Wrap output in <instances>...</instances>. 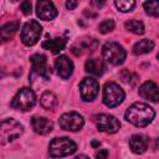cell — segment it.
Returning <instances> with one entry per match:
<instances>
[{
	"mask_svg": "<svg viewBox=\"0 0 159 159\" xmlns=\"http://www.w3.org/2000/svg\"><path fill=\"white\" fill-rule=\"evenodd\" d=\"M124 117L135 127H147L154 119L155 112L149 104L135 102L125 111Z\"/></svg>",
	"mask_w": 159,
	"mask_h": 159,
	"instance_id": "obj_1",
	"label": "cell"
},
{
	"mask_svg": "<svg viewBox=\"0 0 159 159\" xmlns=\"http://www.w3.org/2000/svg\"><path fill=\"white\" fill-rule=\"evenodd\" d=\"M77 150V145L67 137H57L50 142L48 153L52 158H62L73 154Z\"/></svg>",
	"mask_w": 159,
	"mask_h": 159,
	"instance_id": "obj_2",
	"label": "cell"
},
{
	"mask_svg": "<svg viewBox=\"0 0 159 159\" xmlns=\"http://www.w3.org/2000/svg\"><path fill=\"white\" fill-rule=\"evenodd\" d=\"M24 133V127L14 118H6L0 123V142L6 144L17 139Z\"/></svg>",
	"mask_w": 159,
	"mask_h": 159,
	"instance_id": "obj_3",
	"label": "cell"
},
{
	"mask_svg": "<svg viewBox=\"0 0 159 159\" xmlns=\"http://www.w3.org/2000/svg\"><path fill=\"white\" fill-rule=\"evenodd\" d=\"M36 103V96L35 92L31 88L24 87L21 89L17 91V93L14 96V98L11 99L10 106L14 109H19V111H30Z\"/></svg>",
	"mask_w": 159,
	"mask_h": 159,
	"instance_id": "obj_4",
	"label": "cell"
},
{
	"mask_svg": "<svg viewBox=\"0 0 159 159\" xmlns=\"http://www.w3.org/2000/svg\"><path fill=\"white\" fill-rule=\"evenodd\" d=\"M102 55H103L106 61H108L109 63H112L114 66H118V65L124 62L127 52H125V50L123 48L122 45H119L118 42L111 41V42H106L103 45Z\"/></svg>",
	"mask_w": 159,
	"mask_h": 159,
	"instance_id": "obj_5",
	"label": "cell"
},
{
	"mask_svg": "<svg viewBox=\"0 0 159 159\" xmlns=\"http://www.w3.org/2000/svg\"><path fill=\"white\" fill-rule=\"evenodd\" d=\"M124 97H125L124 91L116 82H107L104 84V87H103V103L107 107L113 108V107L119 106L123 102Z\"/></svg>",
	"mask_w": 159,
	"mask_h": 159,
	"instance_id": "obj_6",
	"label": "cell"
},
{
	"mask_svg": "<svg viewBox=\"0 0 159 159\" xmlns=\"http://www.w3.org/2000/svg\"><path fill=\"white\" fill-rule=\"evenodd\" d=\"M41 32L42 26L40 25V22L36 20H30L25 22L21 29V41L26 46H34L39 41Z\"/></svg>",
	"mask_w": 159,
	"mask_h": 159,
	"instance_id": "obj_7",
	"label": "cell"
},
{
	"mask_svg": "<svg viewBox=\"0 0 159 159\" xmlns=\"http://www.w3.org/2000/svg\"><path fill=\"white\" fill-rule=\"evenodd\" d=\"M93 119H94V123H96L98 130L108 133V134L117 133L119 130V128H120L119 120L112 114H107V113L96 114L93 117Z\"/></svg>",
	"mask_w": 159,
	"mask_h": 159,
	"instance_id": "obj_8",
	"label": "cell"
},
{
	"mask_svg": "<svg viewBox=\"0 0 159 159\" xmlns=\"http://www.w3.org/2000/svg\"><path fill=\"white\" fill-rule=\"evenodd\" d=\"M58 124L62 129L65 130H70V132H77L80 130L83 124H84V119L83 117L77 113V112H67L63 113L60 119H58Z\"/></svg>",
	"mask_w": 159,
	"mask_h": 159,
	"instance_id": "obj_9",
	"label": "cell"
},
{
	"mask_svg": "<svg viewBox=\"0 0 159 159\" xmlns=\"http://www.w3.org/2000/svg\"><path fill=\"white\" fill-rule=\"evenodd\" d=\"M31 63H32V75L48 81L51 77V68L47 65V58L43 55L40 53H35L30 57Z\"/></svg>",
	"mask_w": 159,
	"mask_h": 159,
	"instance_id": "obj_10",
	"label": "cell"
},
{
	"mask_svg": "<svg viewBox=\"0 0 159 159\" xmlns=\"http://www.w3.org/2000/svg\"><path fill=\"white\" fill-rule=\"evenodd\" d=\"M80 92L83 101L92 102L99 92V83L91 77H86L80 83Z\"/></svg>",
	"mask_w": 159,
	"mask_h": 159,
	"instance_id": "obj_11",
	"label": "cell"
},
{
	"mask_svg": "<svg viewBox=\"0 0 159 159\" xmlns=\"http://www.w3.org/2000/svg\"><path fill=\"white\" fill-rule=\"evenodd\" d=\"M57 9L52 1H37L36 2V15L45 21L53 20L57 16Z\"/></svg>",
	"mask_w": 159,
	"mask_h": 159,
	"instance_id": "obj_12",
	"label": "cell"
},
{
	"mask_svg": "<svg viewBox=\"0 0 159 159\" xmlns=\"http://www.w3.org/2000/svg\"><path fill=\"white\" fill-rule=\"evenodd\" d=\"M55 68H56L57 75L62 80H67V78L71 77V75L73 72V63H72V61L67 56L62 55V56H60V57L56 58V61H55Z\"/></svg>",
	"mask_w": 159,
	"mask_h": 159,
	"instance_id": "obj_13",
	"label": "cell"
},
{
	"mask_svg": "<svg viewBox=\"0 0 159 159\" xmlns=\"http://www.w3.org/2000/svg\"><path fill=\"white\" fill-rule=\"evenodd\" d=\"M139 96L144 99H148L150 102H158L159 99V89H158V86L152 82V81H147L144 82L140 87H139Z\"/></svg>",
	"mask_w": 159,
	"mask_h": 159,
	"instance_id": "obj_14",
	"label": "cell"
},
{
	"mask_svg": "<svg viewBox=\"0 0 159 159\" xmlns=\"http://www.w3.org/2000/svg\"><path fill=\"white\" fill-rule=\"evenodd\" d=\"M31 125H32V129L35 130V133H37L40 135H45L53 129V123L45 117H37V116L32 117Z\"/></svg>",
	"mask_w": 159,
	"mask_h": 159,
	"instance_id": "obj_15",
	"label": "cell"
},
{
	"mask_svg": "<svg viewBox=\"0 0 159 159\" xmlns=\"http://www.w3.org/2000/svg\"><path fill=\"white\" fill-rule=\"evenodd\" d=\"M148 138L142 134H134L129 139V147L133 153L135 154H143L148 149Z\"/></svg>",
	"mask_w": 159,
	"mask_h": 159,
	"instance_id": "obj_16",
	"label": "cell"
},
{
	"mask_svg": "<svg viewBox=\"0 0 159 159\" xmlns=\"http://www.w3.org/2000/svg\"><path fill=\"white\" fill-rule=\"evenodd\" d=\"M19 26H20L19 21H11L1 26L0 27V42H5L12 39L16 31L19 30Z\"/></svg>",
	"mask_w": 159,
	"mask_h": 159,
	"instance_id": "obj_17",
	"label": "cell"
},
{
	"mask_svg": "<svg viewBox=\"0 0 159 159\" xmlns=\"http://www.w3.org/2000/svg\"><path fill=\"white\" fill-rule=\"evenodd\" d=\"M86 72L93 76H102V73L104 72V63L102 60L99 58H89L87 60L86 65H84Z\"/></svg>",
	"mask_w": 159,
	"mask_h": 159,
	"instance_id": "obj_18",
	"label": "cell"
},
{
	"mask_svg": "<svg viewBox=\"0 0 159 159\" xmlns=\"http://www.w3.org/2000/svg\"><path fill=\"white\" fill-rule=\"evenodd\" d=\"M66 46V41L61 37H56L52 40H46L42 42V48L48 50L52 53H60Z\"/></svg>",
	"mask_w": 159,
	"mask_h": 159,
	"instance_id": "obj_19",
	"label": "cell"
},
{
	"mask_svg": "<svg viewBox=\"0 0 159 159\" xmlns=\"http://www.w3.org/2000/svg\"><path fill=\"white\" fill-rule=\"evenodd\" d=\"M40 103L41 106L45 108V109H53L57 104H58V99H57V96L51 92V91H46L42 93L41 98H40Z\"/></svg>",
	"mask_w": 159,
	"mask_h": 159,
	"instance_id": "obj_20",
	"label": "cell"
},
{
	"mask_svg": "<svg viewBox=\"0 0 159 159\" xmlns=\"http://www.w3.org/2000/svg\"><path fill=\"white\" fill-rule=\"evenodd\" d=\"M153 48H154V42L149 39H143L133 46V53L134 55H145V53H149Z\"/></svg>",
	"mask_w": 159,
	"mask_h": 159,
	"instance_id": "obj_21",
	"label": "cell"
},
{
	"mask_svg": "<svg viewBox=\"0 0 159 159\" xmlns=\"http://www.w3.org/2000/svg\"><path fill=\"white\" fill-rule=\"evenodd\" d=\"M124 26H125V29L128 30V31H130V32H133V34H135V35H142V34H144V25H143V22L142 21H139V20H128V21H125V24H124Z\"/></svg>",
	"mask_w": 159,
	"mask_h": 159,
	"instance_id": "obj_22",
	"label": "cell"
},
{
	"mask_svg": "<svg viewBox=\"0 0 159 159\" xmlns=\"http://www.w3.org/2000/svg\"><path fill=\"white\" fill-rule=\"evenodd\" d=\"M114 5H116V7L119 11H122V12H129V11H132L134 9L135 1L134 0H117L114 2Z\"/></svg>",
	"mask_w": 159,
	"mask_h": 159,
	"instance_id": "obj_23",
	"label": "cell"
},
{
	"mask_svg": "<svg viewBox=\"0 0 159 159\" xmlns=\"http://www.w3.org/2000/svg\"><path fill=\"white\" fill-rule=\"evenodd\" d=\"M144 10L150 16H158L159 15V2L158 1H147L144 2Z\"/></svg>",
	"mask_w": 159,
	"mask_h": 159,
	"instance_id": "obj_24",
	"label": "cell"
},
{
	"mask_svg": "<svg viewBox=\"0 0 159 159\" xmlns=\"http://www.w3.org/2000/svg\"><path fill=\"white\" fill-rule=\"evenodd\" d=\"M114 21L112 20V19H107V20H103L101 24H99V26H98V30H99V32L101 34H108V32H111L113 29H114Z\"/></svg>",
	"mask_w": 159,
	"mask_h": 159,
	"instance_id": "obj_25",
	"label": "cell"
},
{
	"mask_svg": "<svg viewBox=\"0 0 159 159\" xmlns=\"http://www.w3.org/2000/svg\"><path fill=\"white\" fill-rule=\"evenodd\" d=\"M21 10L25 15L31 14V2L30 1H22L21 2Z\"/></svg>",
	"mask_w": 159,
	"mask_h": 159,
	"instance_id": "obj_26",
	"label": "cell"
},
{
	"mask_svg": "<svg viewBox=\"0 0 159 159\" xmlns=\"http://www.w3.org/2000/svg\"><path fill=\"white\" fill-rule=\"evenodd\" d=\"M108 157V150L107 149H99L96 154V159H107Z\"/></svg>",
	"mask_w": 159,
	"mask_h": 159,
	"instance_id": "obj_27",
	"label": "cell"
},
{
	"mask_svg": "<svg viewBox=\"0 0 159 159\" xmlns=\"http://www.w3.org/2000/svg\"><path fill=\"white\" fill-rule=\"evenodd\" d=\"M77 5H78L77 1H67V2H66V7H67L68 10H73Z\"/></svg>",
	"mask_w": 159,
	"mask_h": 159,
	"instance_id": "obj_28",
	"label": "cell"
},
{
	"mask_svg": "<svg viewBox=\"0 0 159 159\" xmlns=\"http://www.w3.org/2000/svg\"><path fill=\"white\" fill-rule=\"evenodd\" d=\"M106 2L104 1H101V2H98V1H92V5H96V6H98V7H101V6H103Z\"/></svg>",
	"mask_w": 159,
	"mask_h": 159,
	"instance_id": "obj_29",
	"label": "cell"
},
{
	"mask_svg": "<svg viewBox=\"0 0 159 159\" xmlns=\"http://www.w3.org/2000/svg\"><path fill=\"white\" fill-rule=\"evenodd\" d=\"M75 159H89L87 155H84V154H81V155H77Z\"/></svg>",
	"mask_w": 159,
	"mask_h": 159,
	"instance_id": "obj_30",
	"label": "cell"
},
{
	"mask_svg": "<svg viewBox=\"0 0 159 159\" xmlns=\"http://www.w3.org/2000/svg\"><path fill=\"white\" fill-rule=\"evenodd\" d=\"M92 145L96 147V145H99V143H98V142H92Z\"/></svg>",
	"mask_w": 159,
	"mask_h": 159,
	"instance_id": "obj_31",
	"label": "cell"
}]
</instances>
